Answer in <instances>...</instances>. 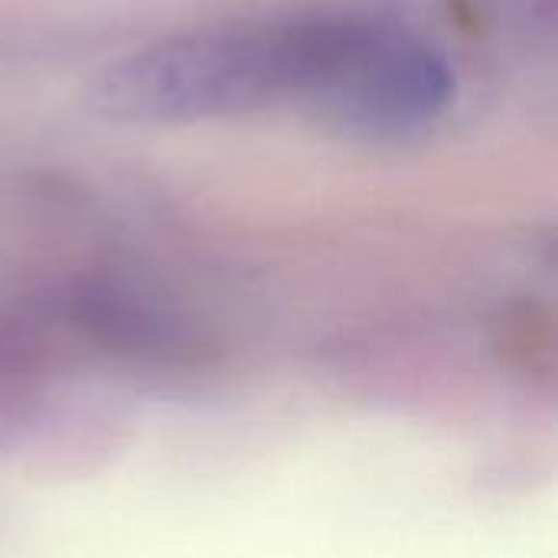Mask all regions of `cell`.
<instances>
[{
  "label": "cell",
  "mask_w": 558,
  "mask_h": 558,
  "mask_svg": "<svg viewBox=\"0 0 558 558\" xmlns=\"http://www.w3.org/2000/svg\"><path fill=\"white\" fill-rule=\"evenodd\" d=\"M350 16H291L167 36L114 56L88 85L92 108L128 124H190L271 105L311 108Z\"/></svg>",
  "instance_id": "obj_1"
},
{
  "label": "cell",
  "mask_w": 558,
  "mask_h": 558,
  "mask_svg": "<svg viewBox=\"0 0 558 558\" xmlns=\"http://www.w3.org/2000/svg\"><path fill=\"white\" fill-rule=\"evenodd\" d=\"M451 98L454 72L435 46L366 20L314 118L350 137L402 141L428 131Z\"/></svg>",
  "instance_id": "obj_2"
}]
</instances>
